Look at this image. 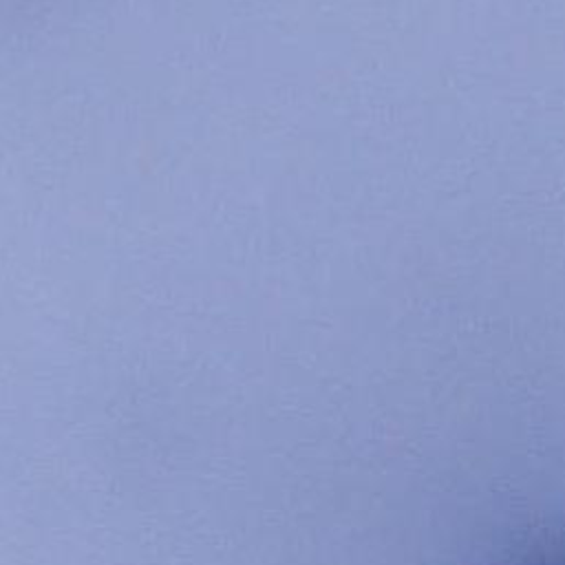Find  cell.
Masks as SVG:
<instances>
[{
    "label": "cell",
    "instance_id": "7a4b0ae2",
    "mask_svg": "<svg viewBox=\"0 0 565 565\" xmlns=\"http://www.w3.org/2000/svg\"><path fill=\"white\" fill-rule=\"evenodd\" d=\"M13 2H18V0H13ZM26 4H29V0H26Z\"/></svg>",
    "mask_w": 565,
    "mask_h": 565
},
{
    "label": "cell",
    "instance_id": "6da1fadb",
    "mask_svg": "<svg viewBox=\"0 0 565 565\" xmlns=\"http://www.w3.org/2000/svg\"><path fill=\"white\" fill-rule=\"evenodd\" d=\"M536 565H565V554H558V556H550V558H543V561H539Z\"/></svg>",
    "mask_w": 565,
    "mask_h": 565
}]
</instances>
